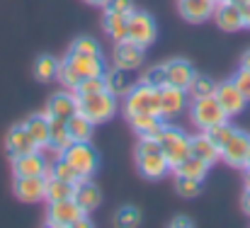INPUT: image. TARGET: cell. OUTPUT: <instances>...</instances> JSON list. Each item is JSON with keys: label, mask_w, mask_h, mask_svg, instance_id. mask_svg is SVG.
Wrapping results in <instances>:
<instances>
[{"label": "cell", "mask_w": 250, "mask_h": 228, "mask_svg": "<svg viewBox=\"0 0 250 228\" xmlns=\"http://www.w3.org/2000/svg\"><path fill=\"white\" fill-rule=\"evenodd\" d=\"M100 90H107L104 85V76H92V78H83L76 87V95H90V92H100Z\"/></svg>", "instance_id": "d590c367"}, {"label": "cell", "mask_w": 250, "mask_h": 228, "mask_svg": "<svg viewBox=\"0 0 250 228\" xmlns=\"http://www.w3.org/2000/svg\"><path fill=\"white\" fill-rule=\"evenodd\" d=\"M66 126H68V134H71V141H78V144H87L90 141V136H92V122L83 117L81 112L78 114H73L68 122H66Z\"/></svg>", "instance_id": "f1b7e54d"}, {"label": "cell", "mask_w": 250, "mask_h": 228, "mask_svg": "<svg viewBox=\"0 0 250 228\" xmlns=\"http://www.w3.org/2000/svg\"><path fill=\"white\" fill-rule=\"evenodd\" d=\"M59 63H61V61H56V59L49 56V54L39 56L37 63H34V76H37V80H39V83H51L54 78L59 76Z\"/></svg>", "instance_id": "4dcf8cb0"}, {"label": "cell", "mask_w": 250, "mask_h": 228, "mask_svg": "<svg viewBox=\"0 0 250 228\" xmlns=\"http://www.w3.org/2000/svg\"><path fill=\"white\" fill-rule=\"evenodd\" d=\"M185 107H187V90L172 87V85L161 87V117H166V119L177 117Z\"/></svg>", "instance_id": "e0dca14e"}, {"label": "cell", "mask_w": 250, "mask_h": 228, "mask_svg": "<svg viewBox=\"0 0 250 228\" xmlns=\"http://www.w3.org/2000/svg\"><path fill=\"white\" fill-rule=\"evenodd\" d=\"M241 17H243V27L250 29V0L246 5H241Z\"/></svg>", "instance_id": "60d3db41"}, {"label": "cell", "mask_w": 250, "mask_h": 228, "mask_svg": "<svg viewBox=\"0 0 250 228\" xmlns=\"http://www.w3.org/2000/svg\"><path fill=\"white\" fill-rule=\"evenodd\" d=\"M102 27L104 32L109 34V39L117 44V41H124L129 37V15H119V12H104L102 17Z\"/></svg>", "instance_id": "d4e9b609"}, {"label": "cell", "mask_w": 250, "mask_h": 228, "mask_svg": "<svg viewBox=\"0 0 250 228\" xmlns=\"http://www.w3.org/2000/svg\"><path fill=\"white\" fill-rule=\"evenodd\" d=\"M216 2H226V0H216Z\"/></svg>", "instance_id": "c3c4849f"}, {"label": "cell", "mask_w": 250, "mask_h": 228, "mask_svg": "<svg viewBox=\"0 0 250 228\" xmlns=\"http://www.w3.org/2000/svg\"><path fill=\"white\" fill-rule=\"evenodd\" d=\"M214 22L219 24V29L224 32H236L243 29V17H241V5L226 0V2H216L214 7Z\"/></svg>", "instance_id": "2e32d148"}, {"label": "cell", "mask_w": 250, "mask_h": 228, "mask_svg": "<svg viewBox=\"0 0 250 228\" xmlns=\"http://www.w3.org/2000/svg\"><path fill=\"white\" fill-rule=\"evenodd\" d=\"M5 148L10 153V158H17V155H24V153L39 151V146L34 144V139L29 136V131H27L24 124H17V126H12V129L7 131Z\"/></svg>", "instance_id": "5bb4252c"}, {"label": "cell", "mask_w": 250, "mask_h": 228, "mask_svg": "<svg viewBox=\"0 0 250 228\" xmlns=\"http://www.w3.org/2000/svg\"><path fill=\"white\" fill-rule=\"evenodd\" d=\"M73 199L83 207L85 214H90V211H95V209L100 207L102 194H100L97 185H92V182H90V177H85V180H81V182L76 185V197H73Z\"/></svg>", "instance_id": "cb8c5ba5"}, {"label": "cell", "mask_w": 250, "mask_h": 228, "mask_svg": "<svg viewBox=\"0 0 250 228\" xmlns=\"http://www.w3.org/2000/svg\"><path fill=\"white\" fill-rule=\"evenodd\" d=\"M163 68H166V85H172V87L187 90V85H189L192 78H194L192 63L185 61V59H172V61L163 63Z\"/></svg>", "instance_id": "ffe728a7"}, {"label": "cell", "mask_w": 250, "mask_h": 228, "mask_svg": "<svg viewBox=\"0 0 250 228\" xmlns=\"http://www.w3.org/2000/svg\"><path fill=\"white\" fill-rule=\"evenodd\" d=\"M241 204H243V211L250 216V187H246V192H243V199H241Z\"/></svg>", "instance_id": "7bdbcfd3"}, {"label": "cell", "mask_w": 250, "mask_h": 228, "mask_svg": "<svg viewBox=\"0 0 250 228\" xmlns=\"http://www.w3.org/2000/svg\"><path fill=\"white\" fill-rule=\"evenodd\" d=\"M207 172H209V163H204L202 158H197L192 153L175 167V175H180V177H194V180H204Z\"/></svg>", "instance_id": "4316f807"}, {"label": "cell", "mask_w": 250, "mask_h": 228, "mask_svg": "<svg viewBox=\"0 0 250 228\" xmlns=\"http://www.w3.org/2000/svg\"><path fill=\"white\" fill-rule=\"evenodd\" d=\"M85 209L71 197V199H59V202H49L46 209V224L54 228H71L78 226L81 219H85Z\"/></svg>", "instance_id": "5b68a950"}, {"label": "cell", "mask_w": 250, "mask_h": 228, "mask_svg": "<svg viewBox=\"0 0 250 228\" xmlns=\"http://www.w3.org/2000/svg\"><path fill=\"white\" fill-rule=\"evenodd\" d=\"M241 68H248L250 71V49L243 54V59H241Z\"/></svg>", "instance_id": "ee69618b"}, {"label": "cell", "mask_w": 250, "mask_h": 228, "mask_svg": "<svg viewBox=\"0 0 250 228\" xmlns=\"http://www.w3.org/2000/svg\"><path fill=\"white\" fill-rule=\"evenodd\" d=\"M214 97L219 100V104L224 107V112L229 114V119L236 117V114H241V112L246 109V104H248V100L243 97V92L238 90V85H236L233 80H226V83L216 85Z\"/></svg>", "instance_id": "9c48e42d"}, {"label": "cell", "mask_w": 250, "mask_h": 228, "mask_svg": "<svg viewBox=\"0 0 250 228\" xmlns=\"http://www.w3.org/2000/svg\"><path fill=\"white\" fill-rule=\"evenodd\" d=\"M214 7H216V0H177L180 15L192 24H199L214 17Z\"/></svg>", "instance_id": "9a60e30c"}, {"label": "cell", "mask_w": 250, "mask_h": 228, "mask_svg": "<svg viewBox=\"0 0 250 228\" xmlns=\"http://www.w3.org/2000/svg\"><path fill=\"white\" fill-rule=\"evenodd\" d=\"M66 163H71L73 167H76V172L81 175V177H90L95 170H97V153H95V148L90 146V141L87 144H78V141H73L66 151H63V155H61Z\"/></svg>", "instance_id": "52a82bcc"}, {"label": "cell", "mask_w": 250, "mask_h": 228, "mask_svg": "<svg viewBox=\"0 0 250 228\" xmlns=\"http://www.w3.org/2000/svg\"><path fill=\"white\" fill-rule=\"evenodd\" d=\"M56 78L61 80V85H63V87H68V90H73V92H76L78 83L83 80V78H81L76 71H73V68H71V66H68V61H61V63H59V76H56Z\"/></svg>", "instance_id": "e575fe53"}, {"label": "cell", "mask_w": 250, "mask_h": 228, "mask_svg": "<svg viewBox=\"0 0 250 228\" xmlns=\"http://www.w3.org/2000/svg\"><path fill=\"white\" fill-rule=\"evenodd\" d=\"M192 122L202 131H209V129H214L219 124H226L229 122V114L224 112V107L219 104V100L214 95H209V97L192 100Z\"/></svg>", "instance_id": "3957f363"}, {"label": "cell", "mask_w": 250, "mask_h": 228, "mask_svg": "<svg viewBox=\"0 0 250 228\" xmlns=\"http://www.w3.org/2000/svg\"><path fill=\"white\" fill-rule=\"evenodd\" d=\"M214 92H216V83L209 76L194 73L192 83L187 85V95H192V100H197V97H209V95H214Z\"/></svg>", "instance_id": "1f68e13d"}, {"label": "cell", "mask_w": 250, "mask_h": 228, "mask_svg": "<svg viewBox=\"0 0 250 228\" xmlns=\"http://www.w3.org/2000/svg\"><path fill=\"white\" fill-rule=\"evenodd\" d=\"M78 112L83 117H87L92 124H104L117 112V97L107 90L90 92V95H78Z\"/></svg>", "instance_id": "6da1fadb"}, {"label": "cell", "mask_w": 250, "mask_h": 228, "mask_svg": "<svg viewBox=\"0 0 250 228\" xmlns=\"http://www.w3.org/2000/svg\"><path fill=\"white\" fill-rule=\"evenodd\" d=\"M248 165H250V160H248Z\"/></svg>", "instance_id": "681fc988"}, {"label": "cell", "mask_w": 250, "mask_h": 228, "mask_svg": "<svg viewBox=\"0 0 250 228\" xmlns=\"http://www.w3.org/2000/svg\"><path fill=\"white\" fill-rule=\"evenodd\" d=\"M71 197H76V182L46 177V202H59V199H71Z\"/></svg>", "instance_id": "f546056e"}, {"label": "cell", "mask_w": 250, "mask_h": 228, "mask_svg": "<svg viewBox=\"0 0 250 228\" xmlns=\"http://www.w3.org/2000/svg\"><path fill=\"white\" fill-rule=\"evenodd\" d=\"M136 165H139V172L146 180H163L167 172H170V163H167L163 151L136 153Z\"/></svg>", "instance_id": "30bf717a"}, {"label": "cell", "mask_w": 250, "mask_h": 228, "mask_svg": "<svg viewBox=\"0 0 250 228\" xmlns=\"http://www.w3.org/2000/svg\"><path fill=\"white\" fill-rule=\"evenodd\" d=\"M158 144H161V151L166 153L167 163H170V170H175L187 155H189V136L177 129V126H163V131L158 134Z\"/></svg>", "instance_id": "277c9868"}, {"label": "cell", "mask_w": 250, "mask_h": 228, "mask_svg": "<svg viewBox=\"0 0 250 228\" xmlns=\"http://www.w3.org/2000/svg\"><path fill=\"white\" fill-rule=\"evenodd\" d=\"M231 80L238 85V90L243 92V97H246V100L250 102V71H248V68H241L236 76L231 78Z\"/></svg>", "instance_id": "ab89813d"}, {"label": "cell", "mask_w": 250, "mask_h": 228, "mask_svg": "<svg viewBox=\"0 0 250 228\" xmlns=\"http://www.w3.org/2000/svg\"><path fill=\"white\" fill-rule=\"evenodd\" d=\"M175 192L185 199H192L202 192V180H194V177H180L177 175V182H175Z\"/></svg>", "instance_id": "d6a6232c"}, {"label": "cell", "mask_w": 250, "mask_h": 228, "mask_svg": "<svg viewBox=\"0 0 250 228\" xmlns=\"http://www.w3.org/2000/svg\"><path fill=\"white\" fill-rule=\"evenodd\" d=\"M189 151H192V155L202 158V160L209 163V165H214L216 160H221V148H219V144H216L207 131H202V134H197V136L189 139Z\"/></svg>", "instance_id": "7402d4cb"}, {"label": "cell", "mask_w": 250, "mask_h": 228, "mask_svg": "<svg viewBox=\"0 0 250 228\" xmlns=\"http://www.w3.org/2000/svg\"><path fill=\"white\" fill-rule=\"evenodd\" d=\"M24 126H27L29 136L34 139V144H37L39 148H44V146L49 144V117H46V112L32 114V117L24 122Z\"/></svg>", "instance_id": "484cf974"}, {"label": "cell", "mask_w": 250, "mask_h": 228, "mask_svg": "<svg viewBox=\"0 0 250 228\" xmlns=\"http://www.w3.org/2000/svg\"><path fill=\"white\" fill-rule=\"evenodd\" d=\"M49 117V114H46ZM49 144L56 146L59 151H66L73 141H71V134H68V126L63 119H56V117H49Z\"/></svg>", "instance_id": "83f0119b"}, {"label": "cell", "mask_w": 250, "mask_h": 228, "mask_svg": "<svg viewBox=\"0 0 250 228\" xmlns=\"http://www.w3.org/2000/svg\"><path fill=\"white\" fill-rule=\"evenodd\" d=\"M246 187H250V165H246Z\"/></svg>", "instance_id": "bcb514c9"}, {"label": "cell", "mask_w": 250, "mask_h": 228, "mask_svg": "<svg viewBox=\"0 0 250 228\" xmlns=\"http://www.w3.org/2000/svg\"><path fill=\"white\" fill-rule=\"evenodd\" d=\"M85 2H87V5H100V7H102L107 0H85Z\"/></svg>", "instance_id": "f6af8a7d"}, {"label": "cell", "mask_w": 250, "mask_h": 228, "mask_svg": "<svg viewBox=\"0 0 250 228\" xmlns=\"http://www.w3.org/2000/svg\"><path fill=\"white\" fill-rule=\"evenodd\" d=\"M104 12H119V15H131L134 12V0H107Z\"/></svg>", "instance_id": "f35d334b"}, {"label": "cell", "mask_w": 250, "mask_h": 228, "mask_svg": "<svg viewBox=\"0 0 250 228\" xmlns=\"http://www.w3.org/2000/svg\"><path fill=\"white\" fill-rule=\"evenodd\" d=\"M144 59H146L144 46H139V44H134L129 39L117 41V46H114V66L126 68V71H136V68L144 66Z\"/></svg>", "instance_id": "7c38bea8"}, {"label": "cell", "mask_w": 250, "mask_h": 228, "mask_svg": "<svg viewBox=\"0 0 250 228\" xmlns=\"http://www.w3.org/2000/svg\"><path fill=\"white\" fill-rule=\"evenodd\" d=\"M141 224V214H139V209H134V207H122L119 211H117V226H139Z\"/></svg>", "instance_id": "8d00e7d4"}, {"label": "cell", "mask_w": 250, "mask_h": 228, "mask_svg": "<svg viewBox=\"0 0 250 228\" xmlns=\"http://www.w3.org/2000/svg\"><path fill=\"white\" fill-rule=\"evenodd\" d=\"M66 61H68V66L81 78L104 76V61H102V56H87V54H73V51H68Z\"/></svg>", "instance_id": "d6986e66"}, {"label": "cell", "mask_w": 250, "mask_h": 228, "mask_svg": "<svg viewBox=\"0 0 250 228\" xmlns=\"http://www.w3.org/2000/svg\"><path fill=\"white\" fill-rule=\"evenodd\" d=\"M46 158L42 155V151L34 153H24V155H17L12 158V172L15 177H37V175H46Z\"/></svg>", "instance_id": "4fadbf2b"}, {"label": "cell", "mask_w": 250, "mask_h": 228, "mask_svg": "<svg viewBox=\"0 0 250 228\" xmlns=\"http://www.w3.org/2000/svg\"><path fill=\"white\" fill-rule=\"evenodd\" d=\"M129 117V126L139 134V136H158L163 131V117L158 114H126Z\"/></svg>", "instance_id": "603a6c76"}, {"label": "cell", "mask_w": 250, "mask_h": 228, "mask_svg": "<svg viewBox=\"0 0 250 228\" xmlns=\"http://www.w3.org/2000/svg\"><path fill=\"white\" fill-rule=\"evenodd\" d=\"M170 226H175V228L192 226V219H187V216H177V219H172V224H170Z\"/></svg>", "instance_id": "b9f144b4"}, {"label": "cell", "mask_w": 250, "mask_h": 228, "mask_svg": "<svg viewBox=\"0 0 250 228\" xmlns=\"http://www.w3.org/2000/svg\"><path fill=\"white\" fill-rule=\"evenodd\" d=\"M15 194L20 202L34 204L46 199V177L37 175V177H15Z\"/></svg>", "instance_id": "8fae6325"}, {"label": "cell", "mask_w": 250, "mask_h": 228, "mask_svg": "<svg viewBox=\"0 0 250 228\" xmlns=\"http://www.w3.org/2000/svg\"><path fill=\"white\" fill-rule=\"evenodd\" d=\"M221 160L233 167H246L250 160V136L241 129H233V134L221 144Z\"/></svg>", "instance_id": "8992f818"}, {"label": "cell", "mask_w": 250, "mask_h": 228, "mask_svg": "<svg viewBox=\"0 0 250 228\" xmlns=\"http://www.w3.org/2000/svg\"><path fill=\"white\" fill-rule=\"evenodd\" d=\"M231 2H236V5H246L248 0H231Z\"/></svg>", "instance_id": "7dc6e473"}, {"label": "cell", "mask_w": 250, "mask_h": 228, "mask_svg": "<svg viewBox=\"0 0 250 228\" xmlns=\"http://www.w3.org/2000/svg\"><path fill=\"white\" fill-rule=\"evenodd\" d=\"M141 83L153 85V87H163V85H166V68H163V66L148 68V71L144 73V78H141Z\"/></svg>", "instance_id": "74e56055"}, {"label": "cell", "mask_w": 250, "mask_h": 228, "mask_svg": "<svg viewBox=\"0 0 250 228\" xmlns=\"http://www.w3.org/2000/svg\"><path fill=\"white\" fill-rule=\"evenodd\" d=\"M131 73H134V71H126V68H119V66L104 71V85H107V92H112L114 97H122V95L126 97L129 90L136 85V80H134Z\"/></svg>", "instance_id": "44dd1931"}, {"label": "cell", "mask_w": 250, "mask_h": 228, "mask_svg": "<svg viewBox=\"0 0 250 228\" xmlns=\"http://www.w3.org/2000/svg\"><path fill=\"white\" fill-rule=\"evenodd\" d=\"M71 51H73V54H87V56H102L100 44H97L92 37H78V39L71 44Z\"/></svg>", "instance_id": "836d02e7"}, {"label": "cell", "mask_w": 250, "mask_h": 228, "mask_svg": "<svg viewBox=\"0 0 250 228\" xmlns=\"http://www.w3.org/2000/svg\"><path fill=\"white\" fill-rule=\"evenodd\" d=\"M126 114H158L161 117V87L136 83L124 97Z\"/></svg>", "instance_id": "7a4b0ae2"}, {"label": "cell", "mask_w": 250, "mask_h": 228, "mask_svg": "<svg viewBox=\"0 0 250 228\" xmlns=\"http://www.w3.org/2000/svg\"><path fill=\"white\" fill-rule=\"evenodd\" d=\"M46 114L68 122L73 114H78V95L76 92H56L46 104Z\"/></svg>", "instance_id": "ac0fdd59"}, {"label": "cell", "mask_w": 250, "mask_h": 228, "mask_svg": "<svg viewBox=\"0 0 250 228\" xmlns=\"http://www.w3.org/2000/svg\"><path fill=\"white\" fill-rule=\"evenodd\" d=\"M129 41L139 44V46H151L153 39H156V22L148 12H141V10H134L129 15Z\"/></svg>", "instance_id": "ba28073f"}]
</instances>
